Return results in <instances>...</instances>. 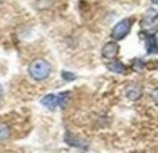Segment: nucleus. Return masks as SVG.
<instances>
[{"instance_id":"1","label":"nucleus","mask_w":158,"mask_h":153,"mask_svg":"<svg viewBox=\"0 0 158 153\" xmlns=\"http://www.w3.org/2000/svg\"><path fill=\"white\" fill-rule=\"evenodd\" d=\"M28 73L37 82H43L45 80L51 73V64L44 58H37L29 64Z\"/></svg>"},{"instance_id":"2","label":"nucleus","mask_w":158,"mask_h":153,"mask_svg":"<svg viewBox=\"0 0 158 153\" xmlns=\"http://www.w3.org/2000/svg\"><path fill=\"white\" fill-rule=\"evenodd\" d=\"M132 23H133V21L130 18H126V19H122L120 22H117L114 25V28L111 29V38L114 41H120L126 38V35L132 29Z\"/></svg>"},{"instance_id":"3","label":"nucleus","mask_w":158,"mask_h":153,"mask_svg":"<svg viewBox=\"0 0 158 153\" xmlns=\"http://www.w3.org/2000/svg\"><path fill=\"white\" fill-rule=\"evenodd\" d=\"M118 44L116 41H108L106 42L104 45H102V50H101V56L102 58H106V60H114L118 54Z\"/></svg>"},{"instance_id":"4","label":"nucleus","mask_w":158,"mask_h":153,"mask_svg":"<svg viewBox=\"0 0 158 153\" xmlns=\"http://www.w3.org/2000/svg\"><path fill=\"white\" fill-rule=\"evenodd\" d=\"M41 105H44L47 109L50 111H54L57 107H59V98L54 93H48L45 95L44 98H41Z\"/></svg>"},{"instance_id":"5","label":"nucleus","mask_w":158,"mask_h":153,"mask_svg":"<svg viewBox=\"0 0 158 153\" xmlns=\"http://www.w3.org/2000/svg\"><path fill=\"white\" fill-rule=\"evenodd\" d=\"M64 140H66L68 144L73 146V147H78V149H86L88 147V143L84 142V140H81V139H78V137H75L73 134H70V133H66Z\"/></svg>"},{"instance_id":"6","label":"nucleus","mask_w":158,"mask_h":153,"mask_svg":"<svg viewBox=\"0 0 158 153\" xmlns=\"http://www.w3.org/2000/svg\"><path fill=\"white\" fill-rule=\"evenodd\" d=\"M158 19V10L155 9H148L147 13L143 15V19H142V26L145 28V26H151L155 21Z\"/></svg>"},{"instance_id":"7","label":"nucleus","mask_w":158,"mask_h":153,"mask_svg":"<svg viewBox=\"0 0 158 153\" xmlns=\"http://www.w3.org/2000/svg\"><path fill=\"white\" fill-rule=\"evenodd\" d=\"M145 45H147V53L148 54H157L158 53V40L154 34L148 35L145 40Z\"/></svg>"},{"instance_id":"8","label":"nucleus","mask_w":158,"mask_h":153,"mask_svg":"<svg viewBox=\"0 0 158 153\" xmlns=\"http://www.w3.org/2000/svg\"><path fill=\"white\" fill-rule=\"evenodd\" d=\"M107 69L111 73H117V74H123L126 72V66L118 60H111L107 63Z\"/></svg>"},{"instance_id":"9","label":"nucleus","mask_w":158,"mask_h":153,"mask_svg":"<svg viewBox=\"0 0 158 153\" xmlns=\"http://www.w3.org/2000/svg\"><path fill=\"white\" fill-rule=\"evenodd\" d=\"M142 95V91L141 88L138 85H130L126 88V96L129 98L130 101H138Z\"/></svg>"},{"instance_id":"10","label":"nucleus","mask_w":158,"mask_h":153,"mask_svg":"<svg viewBox=\"0 0 158 153\" xmlns=\"http://www.w3.org/2000/svg\"><path fill=\"white\" fill-rule=\"evenodd\" d=\"M9 136H10V130H9V127H7L5 123H2V121H0V142L7 140Z\"/></svg>"},{"instance_id":"11","label":"nucleus","mask_w":158,"mask_h":153,"mask_svg":"<svg viewBox=\"0 0 158 153\" xmlns=\"http://www.w3.org/2000/svg\"><path fill=\"white\" fill-rule=\"evenodd\" d=\"M51 6H53V0H37L35 2V7L38 10H45V9H48Z\"/></svg>"},{"instance_id":"12","label":"nucleus","mask_w":158,"mask_h":153,"mask_svg":"<svg viewBox=\"0 0 158 153\" xmlns=\"http://www.w3.org/2000/svg\"><path fill=\"white\" fill-rule=\"evenodd\" d=\"M69 92H62V93H59L57 95V98H59V107L60 108H63V107H66L68 105V102H69Z\"/></svg>"},{"instance_id":"13","label":"nucleus","mask_w":158,"mask_h":153,"mask_svg":"<svg viewBox=\"0 0 158 153\" xmlns=\"http://www.w3.org/2000/svg\"><path fill=\"white\" fill-rule=\"evenodd\" d=\"M62 79L63 80H66V82H72V80L76 79V74L72 73V72H62Z\"/></svg>"},{"instance_id":"14","label":"nucleus","mask_w":158,"mask_h":153,"mask_svg":"<svg viewBox=\"0 0 158 153\" xmlns=\"http://www.w3.org/2000/svg\"><path fill=\"white\" fill-rule=\"evenodd\" d=\"M142 67H143V64H142L141 60H135V61H133V69H135V70H141Z\"/></svg>"},{"instance_id":"15","label":"nucleus","mask_w":158,"mask_h":153,"mask_svg":"<svg viewBox=\"0 0 158 153\" xmlns=\"http://www.w3.org/2000/svg\"><path fill=\"white\" fill-rule=\"evenodd\" d=\"M2 95H3V88H2V85H0V98H2Z\"/></svg>"},{"instance_id":"16","label":"nucleus","mask_w":158,"mask_h":153,"mask_svg":"<svg viewBox=\"0 0 158 153\" xmlns=\"http://www.w3.org/2000/svg\"><path fill=\"white\" fill-rule=\"evenodd\" d=\"M152 3H155V5H158V0H152Z\"/></svg>"}]
</instances>
